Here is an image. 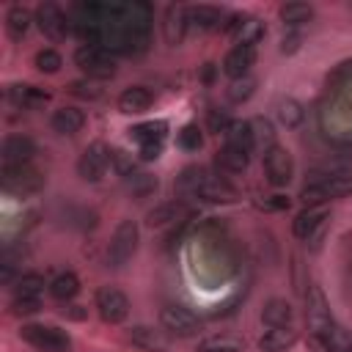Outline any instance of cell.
<instances>
[{
	"mask_svg": "<svg viewBox=\"0 0 352 352\" xmlns=\"http://www.w3.org/2000/svg\"><path fill=\"white\" fill-rule=\"evenodd\" d=\"M198 352H245V338L234 333H217L198 341Z\"/></svg>",
	"mask_w": 352,
	"mask_h": 352,
	"instance_id": "27",
	"label": "cell"
},
{
	"mask_svg": "<svg viewBox=\"0 0 352 352\" xmlns=\"http://www.w3.org/2000/svg\"><path fill=\"white\" fill-rule=\"evenodd\" d=\"M248 162H250V154L236 151V148H231V146H223V148L217 151V165H220L226 173H242V170H248Z\"/></svg>",
	"mask_w": 352,
	"mask_h": 352,
	"instance_id": "33",
	"label": "cell"
},
{
	"mask_svg": "<svg viewBox=\"0 0 352 352\" xmlns=\"http://www.w3.org/2000/svg\"><path fill=\"white\" fill-rule=\"evenodd\" d=\"M165 132H168V124L165 121H146V124L132 126L129 129V138L138 146H148V143H165Z\"/></svg>",
	"mask_w": 352,
	"mask_h": 352,
	"instance_id": "30",
	"label": "cell"
},
{
	"mask_svg": "<svg viewBox=\"0 0 352 352\" xmlns=\"http://www.w3.org/2000/svg\"><path fill=\"white\" fill-rule=\"evenodd\" d=\"M192 198H201V201H212V204H217V201H234L236 198V192L228 187V184H223L220 179H214V176H204V182L198 184V190H195V195Z\"/></svg>",
	"mask_w": 352,
	"mask_h": 352,
	"instance_id": "26",
	"label": "cell"
},
{
	"mask_svg": "<svg viewBox=\"0 0 352 352\" xmlns=\"http://www.w3.org/2000/svg\"><path fill=\"white\" fill-rule=\"evenodd\" d=\"M44 278L38 272H28L14 286V314H36L41 305Z\"/></svg>",
	"mask_w": 352,
	"mask_h": 352,
	"instance_id": "8",
	"label": "cell"
},
{
	"mask_svg": "<svg viewBox=\"0 0 352 352\" xmlns=\"http://www.w3.org/2000/svg\"><path fill=\"white\" fill-rule=\"evenodd\" d=\"M96 311H99L102 322L118 324V322H124V319L129 316V300H126V294H124L121 289H116V286H102V289L96 292Z\"/></svg>",
	"mask_w": 352,
	"mask_h": 352,
	"instance_id": "9",
	"label": "cell"
},
{
	"mask_svg": "<svg viewBox=\"0 0 352 352\" xmlns=\"http://www.w3.org/2000/svg\"><path fill=\"white\" fill-rule=\"evenodd\" d=\"M110 162H113V154L104 148V143H91L77 160V173L85 182H102V176L107 173Z\"/></svg>",
	"mask_w": 352,
	"mask_h": 352,
	"instance_id": "11",
	"label": "cell"
},
{
	"mask_svg": "<svg viewBox=\"0 0 352 352\" xmlns=\"http://www.w3.org/2000/svg\"><path fill=\"white\" fill-rule=\"evenodd\" d=\"M0 184L11 195H33L44 187V176L33 165H16V168H3Z\"/></svg>",
	"mask_w": 352,
	"mask_h": 352,
	"instance_id": "7",
	"label": "cell"
},
{
	"mask_svg": "<svg viewBox=\"0 0 352 352\" xmlns=\"http://www.w3.org/2000/svg\"><path fill=\"white\" fill-rule=\"evenodd\" d=\"M187 214H190V209H187L184 204L170 201V204H162V206H157V209L148 212V226H151V228H165V226H170V223L187 220Z\"/></svg>",
	"mask_w": 352,
	"mask_h": 352,
	"instance_id": "23",
	"label": "cell"
},
{
	"mask_svg": "<svg viewBox=\"0 0 352 352\" xmlns=\"http://www.w3.org/2000/svg\"><path fill=\"white\" fill-rule=\"evenodd\" d=\"M223 14L214 6H190L187 8V25H195L198 30H214L220 28Z\"/></svg>",
	"mask_w": 352,
	"mask_h": 352,
	"instance_id": "28",
	"label": "cell"
},
{
	"mask_svg": "<svg viewBox=\"0 0 352 352\" xmlns=\"http://www.w3.org/2000/svg\"><path fill=\"white\" fill-rule=\"evenodd\" d=\"M19 336L36 346L38 352H72V338L66 330H58L52 324H22Z\"/></svg>",
	"mask_w": 352,
	"mask_h": 352,
	"instance_id": "5",
	"label": "cell"
},
{
	"mask_svg": "<svg viewBox=\"0 0 352 352\" xmlns=\"http://www.w3.org/2000/svg\"><path fill=\"white\" fill-rule=\"evenodd\" d=\"M226 138V146L236 148V151H245L250 154L256 148V140H253V129H250V121H231L223 132Z\"/></svg>",
	"mask_w": 352,
	"mask_h": 352,
	"instance_id": "21",
	"label": "cell"
},
{
	"mask_svg": "<svg viewBox=\"0 0 352 352\" xmlns=\"http://www.w3.org/2000/svg\"><path fill=\"white\" fill-rule=\"evenodd\" d=\"M314 336H316V344L322 346V352H352V333L336 322L324 324Z\"/></svg>",
	"mask_w": 352,
	"mask_h": 352,
	"instance_id": "17",
	"label": "cell"
},
{
	"mask_svg": "<svg viewBox=\"0 0 352 352\" xmlns=\"http://www.w3.org/2000/svg\"><path fill=\"white\" fill-rule=\"evenodd\" d=\"M30 22H33L30 11H28V8H22V6H14V8L8 11V16H6V28H8V36L19 41V38H22V36L30 30Z\"/></svg>",
	"mask_w": 352,
	"mask_h": 352,
	"instance_id": "36",
	"label": "cell"
},
{
	"mask_svg": "<svg viewBox=\"0 0 352 352\" xmlns=\"http://www.w3.org/2000/svg\"><path fill=\"white\" fill-rule=\"evenodd\" d=\"M308 322H311L314 333L333 322V319H330V311H327V305H324V297H322L319 289L311 292V300H308Z\"/></svg>",
	"mask_w": 352,
	"mask_h": 352,
	"instance_id": "34",
	"label": "cell"
},
{
	"mask_svg": "<svg viewBox=\"0 0 352 352\" xmlns=\"http://www.w3.org/2000/svg\"><path fill=\"white\" fill-rule=\"evenodd\" d=\"M228 33L236 44L242 47H256L264 36V25L256 19V16H245V14H236L228 19Z\"/></svg>",
	"mask_w": 352,
	"mask_h": 352,
	"instance_id": "16",
	"label": "cell"
},
{
	"mask_svg": "<svg viewBox=\"0 0 352 352\" xmlns=\"http://www.w3.org/2000/svg\"><path fill=\"white\" fill-rule=\"evenodd\" d=\"M176 146L182 151H198L204 146V135L198 129V124H184L179 132H176Z\"/></svg>",
	"mask_w": 352,
	"mask_h": 352,
	"instance_id": "37",
	"label": "cell"
},
{
	"mask_svg": "<svg viewBox=\"0 0 352 352\" xmlns=\"http://www.w3.org/2000/svg\"><path fill=\"white\" fill-rule=\"evenodd\" d=\"M60 66H63V60H60V55H58L55 50H38V52H36V69H38V72L55 74Z\"/></svg>",
	"mask_w": 352,
	"mask_h": 352,
	"instance_id": "39",
	"label": "cell"
},
{
	"mask_svg": "<svg viewBox=\"0 0 352 352\" xmlns=\"http://www.w3.org/2000/svg\"><path fill=\"white\" fill-rule=\"evenodd\" d=\"M253 88H256V80H253L250 74H248V77H242V80H231L228 99H231V102H245V99H250Z\"/></svg>",
	"mask_w": 352,
	"mask_h": 352,
	"instance_id": "40",
	"label": "cell"
},
{
	"mask_svg": "<svg viewBox=\"0 0 352 352\" xmlns=\"http://www.w3.org/2000/svg\"><path fill=\"white\" fill-rule=\"evenodd\" d=\"M256 63V47L234 44L223 58V74L231 80H242L250 74V66Z\"/></svg>",
	"mask_w": 352,
	"mask_h": 352,
	"instance_id": "14",
	"label": "cell"
},
{
	"mask_svg": "<svg viewBox=\"0 0 352 352\" xmlns=\"http://www.w3.org/2000/svg\"><path fill=\"white\" fill-rule=\"evenodd\" d=\"M85 126V113L77 107H58L52 113V129L60 135H74Z\"/></svg>",
	"mask_w": 352,
	"mask_h": 352,
	"instance_id": "25",
	"label": "cell"
},
{
	"mask_svg": "<svg viewBox=\"0 0 352 352\" xmlns=\"http://www.w3.org/2000/svg\"><path fill=\"white\" fill-rule=\"evenodd\" d=\"M294 338L297 336H294L292 327H267L264 336L258 338V346L264 352H283V349H289L294 344Z\"/></svg>",
	"mask_w": 352,
	"mask_h": 352,
	"instance_id": "29",
	"label": "cell"
},
{
	"mask_svg": "<svg viewBox=\"0 0 352 352\" xmlns=\"http://www.w3.org/2000/svg\"><path fill=\"white\" fill-rule=\"evenodd\" d=\"M0 154H3V168L30 165V160H33V154H36V146H33V140L25 138V135H8V138L3 140Z\"/></svg>",
	"mask_w": 352,
	"mask_h": 352,
	"instance_id": "13",
	"label": "cell"
},
{
	"mask_svg": "<svg viewBox=\"0 0 352 352\" xmlns=\"http://www.w3.org/2000/svg\"><path fill=\"white\" fill-rule=\"evenodd\" d=\"M275 116H278V121H280L286 129H294V126H300V124H302V118H305V110H302V104H300L297 99L286 96V99H280V102H278V107H275Z\"/></svg>",
	"mask_w": 352,
	"mask_h": 352,
	"instance_id": "32",
	"label": "cell"
},
{
	"mask_svg": "<svg viewBox=\"0 0 352 352\" xmlns=\"http://www.w3.org/2000/svg\"><path fill=\"white\" fill-rule=\"evenodd\" d=\"M138 242H140V228L135 220H121L110 236V245H107V261L113 267H124L135 250H138Z\"/></svg>",
	"mask_w": 352,
	"mask_h": 352,
	"instance_id": "4",
	"label": "cell"
},
{
	"mask_svg": "<svg viewBox=\"0 0 352 352\" xmlns=\"http://www.w3.org/2000/svg\"><path fill=\"white\" fill-rule=\"evenodd\" d=\"M280 22L289 25V28H297V25H305L311 16H314V8L308 3H283L280 6Z\"/></svg>",
	"mask_w": 352,
	"mask_h": 352,
	"instance_id": "35",
	"label": "cell"
},
{
	"mask_svg": "<svg viewBox=\"0 0 352 352\" xmlns=\"http://www.w3.org/2000/svg\"><path fill=\"white\" fill-rule=\"evenodd\" d=\"M272 201H264L261 206H267V209H286L289 206V198H283V195H270Z\"/></svg>",
	"mask_w": 352,
	"mask_h": 352,
	"instance_id": "43",
	"label": "cell"
},
{
	"mask_svg": "<svg viewBox=\"0 0 352 352\" xmlns=\"http://www.w3.org/2000/svg\"><path fill=\"white\" fill-rule=\"evenodd\" d=\"M151 102H154V96H151L148 88L132 85V88H124V91H121V96H118V110L126 113V116H140V113H146V110L151 107Z\"/></svg>",
	"mask_w": 352,
	"mask_h": 352,
	"instance_id": "18",
	"label": "cell"
},
{
	"mask_svg": "<svg viewBox=\"0 0 352 352\" xmlns=\"http://www.w3.org/2000/svg\"><path fill=\"white\" fill-rule=\"evenodd\" d=\"M250 129H253L256 146H261L264 151L275 146V129H272V124H270L267 118H253V121H250Z\"/></svg>",
	"mask_w": 352,
	"mask_h": 352,
	"instance_id": "38",
	"label": "cell"
},
{
	"mask_svg": "<svg viewBox=\"0 0 352 352\" xmlns=\"http://www.w3.org/2000/svg\"><path fill=\"white\" fill-rule=\"evenodd\" d=\"M50 294L60 302H69L80 294V280L74 272H58L52 280H50Z\"/></svg>",
	"mask_w": 352,
	"mask_h": 352,
	"instance_id": "31",
	"label": "cell"
},
{
	"mask_svg": "<svg viewBox=\"0 0 352 352\" xmlns=\"http://www.w3.org/2000/svg\"><path fill=\"white\" fill-rule=\"evenodd\" d=\"M184 28H187V8H184V6H168L162 30H165V41H168L170 47H176V44L182 41Z\"/></svg>",
	"mask_w": 352,
	"mask_h": 352,
	"instance_id": "22",
	"label": "cell"
},
{
	"mask_svg": "<svg viewBox=\"0 0 352 352\" xmlns=\"http://www.w3.org/2000/svg\"><path fill=\"white\" fill-rule=\"evenodd\" d=\"M160 324L168 336H176V338H192L201 330L198 314H192L184 305H173V302L160 308Z\"/></svg>",
	"mask_w": 352,
	"mask_h": 352,
	"instance_id": "6",
	"label": "cell"
},
{
	"mask_svg": "<svg viewBox=\"0 0 352 352\" xmlns=\"http://www.w3.org/2000/svg\"><path fill=\"white\" fill-rule=\"evenodd\" d=\"M126 338L132 341V346L143 349V352H168L170 349V338L165 330H154L148 324H135L129 327Z\"/></svg>",
	"mask_w": 352,
	"mask_h": 352,
	"instance_id": "15",
	"label": "cell"
},
{
	"mask_svg": "<svg viewBox=\"0 0 352 352\" xmlns=\"http://www.w3.org/2000/svg\"><path fill=\"white\" fill-rule=\"evenodd\" d=\"M264 173L270 179L272 187H286L294 176V162H292V154L283 148V146H272L264 151Z\"/></svg>",
	"mask_w": 352,
	"mask_h": 352,
	"instance_id": "12",
	"label": "cell"
},
{
	"mask_svg": "<svg viewBox=\"0 0 352 352\" xmlns=\"http://www.w3.org/2000/svg\"><path fill=\"white\" fill-rule=\"evenodd\" d=\"M162 154V143H148V146H138V157L143 160V162H151V160H157Z\"/></svg>",
	"mask_w": 352,
	"mask_h": 352,
	"instance_id": "42",
	"label": "cell"
},
{
	"mask_svg": "<svg viewBox=\"0 0 352 352\" xmlns=\"http://www.w3.org/2000/svg\"><path fill=\"white\" fill-rule=\"evenodd\" d=\"M138 195H146V192H151V190H157V179H151L148 173H140V170H135L132 176H126L124 179Z\"/></svg>",
	"mask_w": 352,
	"mask_h": 352,
	"instance_id": "41",
	"label": "cell"
},
{
	"mask_svg": "<svg viewBox=\"0 0 352 352\" xmlns=\"http://www.w3.org/2000/svg\"><path fill=\"white\" fill-rule=\"evenodd\" d=\"M36 22H38L41 33L47 38H52V41H60V38H66L72 33V16L63 14L55 3H41L36 8Z\"/></svg>",
	"mask_w": 352,
	"mask_h": 352,
	"instance_id": "10",
	"label": "cell"
},
{
	"mask_svg": "<svg viewBox=\"0 0 352 352\" xmlns=\"http://www.w3.org/2000/svg\"><path fill=\"white\" fill-rule=\"evenodd\" d=\"M74 63L91 80H107V77L116 74V55L110 50H104V47H91V44L77 47Z\"/></svg>",
	"mask_w": 352,
	"mask_h": 352,
	"instance_id": "3",
	"label": "cell"
},
{
	"mask_svg": "<svg viewBox=\"0 0 352 352\" xmlns=\"http://www.w3.org/2000/svg\"><path fill=\"white\" fill-rule=\"evenodd\" d=\"M261 322H264L267 327H292V322H294V311H292V305H289L286 300L275 297V300H270V302L264 305V311H261Z\"/></svg>",
	"mask_w": 352,
	"mask_h": 352,
	"instance_id": "24",
	"label": "cell"
},
{
	"mask_svg": "<svg viewBox=\"0 0 352 352\" xmlns=\"http://www.w3.org/2000/svg\"><path fill=\"white\" fill-rule=\"evenodd\" d=\"M8 99L16 104V107H25V110H36V107H44L50 102V94L36 88V85H11L8 88Z\"/></svg>",
	"mask_w": 352,
	"mask_h": 352,
	"instance_id": "20",
	"label": "cell"
},
{
	"mask_svg": "<svg viewBox=\"0 0 352 352\" xmlns=\"http://www.w3.org/2000/svg\"><path fill=\"white\" fill-rule=\"evenodd\" d=\"M324 217H327V212H324V206H305L297 217H294V236L297 239H311L314 234H316V228L324 223Z\"/></svg>",
	"mask_w": 352,
	"mask_h": 352,
	"instance_id": "19",
	"label": "cell"
},
{
	"mask_svg": "<svg viewBox=\"0 0 352 352\" xmlns=\"http://www.w3.org/2000/svg\"><path fill=\"white\" fill-rule=\"evenodd\" d=\"M72 30L91 47L135 58L151 44V6L143 0L77 3L72 8Z\"/></svg>",
	"mask_w": 352,
	"mask_h": 352,
	"instance_id": "1",
	"label": "cell"
},
{
	"mask_svg": "<svg viewBox=\"0 0 352 352\" xmlns=\"http://www.w3.org/2000/svg\"><path fill=\"white\" fill-rule=\"evenodd\" d=\"M346 195H352V173H333L300 190V201L305 206H324L327 201L346 198Z\"/></svg>",
	"mask_w": 352,
	"mask_h": 352,
	"instance_id": "2",
	"label": "cell"
}]
</instances>
